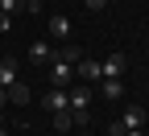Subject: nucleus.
I'll return each instance as SVG.
<instances>
[{
	"label": "nucleus",
	"instance_id": "1",
	"mask_svg": "<svg viewBox=\"0 0 149 136\" xmlns=\"http://www.w3.org/2000/svg\"><path fill=\"white\" fill-rule=\"evenodd\" d=\"M50 83L58 87V91H70V87H74V66L62 62L58 54H54V62H50Z\"/></svg>",
	"mask_w": 149,
	"mask_h": 136
},
{
	"label": "nucleus",
	"instance_id": "2",
	"mask_svg": "<svg viewBox=\"0 0 149 136\" xmlns=\"http://www.w3.org/2000/svg\"><path fill=\"white\" fill-rule=\"evenodd\" d=\"M74 79L87 83V87H100V83H104V66L95 62V58H83V62L74 66Z\"/></svg>",
	"mask_w": 149,
	"mask_h": 136
},
{
	"label": "nucleus",
	"instance_id": "3",
	"mask_svg": "<svg viewBox=\"0 0 149 136\" xmlns=\"http://www.w3.org/2000/svg\"><path fill=\"white\" fill-rule=\"evenodd\" d=\"M29 62H33V66H50V62H54V46L46 41V37H37V41L29 46Z\"/></svg>",
	"mask_w": 149,
	"mask_h": 136
},
{
	"label": "nucleus",
	"instance_id": "4",
	"mask_svg": "<svg viewBox=\"0 0 149 136\" xmlns=\"http://www.w3.org/2000/svg\"><path fill=\"white\" fill-rule=\"evenodd\" d=\"M66 99H70V111H87V107H91V87H87V83H74V87L66 91Z\"/></svg>",
	"mask_w": 149,
	"mask_h": 136
},
{
	"label": "nucleus",
	"instance_id": "5",
	"mask_svg": "<svg viewBox=\"0 0 149 136\" xmlns=\"http://www.w3.org/2000/svg\"><path fill=\"white\" fill-rule=\"evenodd\" d=\"M42 107L54 115V111H70V99H66V91H58V87H50L46 91V99H42Z\"/></svg>",
	"mask_w": 149,
	"mask_h": 136
},
{
	"label": "nucleus",
	"instance_id": "6",
	"mask_svg": "<svg viewBox=\"0 0 149 136\" xmlns=\"http://www.w3.org/2000/svg\"><path fill=\"white\" fill-rule=\"evenodd\" d=\"M120 128H124V132L145 128V107H141V103H128V107H124V120H120Z\"/></svg>",
	"mask_w": 149,
	"mask_h": 136
},
{
	"label": "nucleus",
	"instance_id": "7",
	"mask_svg": "<svg viewBox=\"0 0 149 136\" xmlns=\"http://www.w3.org/2000/svg\"><path fill=\"white\" fill-rule=\"evenodd\" d=\"M100 66H104V79H124V54H108Z\"/></svg>",
	"mask_w": 149,
	"mask_h": 136
},
{
	"label": "nucleus",
	"instance_id": "8",
	"mask_svg": "<svg viewBox=\"0 0 149 136\" xmlns=\"http://www.w3.org/2000/svg\"><path fill=\"white\" fill-rule=\"evenodd\" d=\"M17 83V58H0V87H13Z\"/></svg>",
	"mask_w": 149,
	"mask_h": 136
},
{
	"label": "nucleus",
	"instance_id": "9",
	"mask_svg": "<svg viewBox=\"0 0 149 136\" xmlns=\"http://www.w3.org/2000/svg\"><path fill=\"white\" fill-rule=\"evenodd\" d=\"M100 95H104V99H112V103H116L120 95H124V79H104V83H100Z\"/></svg>",
	"mask_w": 149,
	"mask_h": 136
},
{
	"label": "nucleus",
	"instance_id": "10",
	"mask_svg": "<svg viewBox=\"0 0 149 136\" xmlns=\"http://www.w3.org/2000/svg\"><path fill=\"white\" fill-rule=\"evenodd\" d=\"M8 103H29V83L17 79V83L8 87Z\"/></svg>",
	"mask_w": 149,
	"mask_h": 136
},
{
	"label": "nucleus",
	"instance_id": "11",
	"mask_svg": "<svg viewBox=\"0 0 149 136\" xmlns=\"http://www.w3.org/2000/svg\"><path fill=\"white\" fill-rule=\"evenodd\" d=\"M50 33H54V37H66V33H70V21H66L62 12H58V17H50Z\"/></svg>",
	"mask_w": 149,
	"mask_h": 136
},
{
	"label": "nucleus",
	"instance_id": "12",
	"mask_svg": "<svg viewBox=\"0 0 149 136\" xmlns=\"http://www.w3.org/2000/svg\"><path fill=\"white\" fill-rule=\"evenodd\" d=\"M54 128H58V132H70L74 128V111H54Z\"/></svg>",
	"mask_w": 149,
	"mask_h": 136
},
{
	"label": "nucleus",
	"instance_id": "13",
	"mask_svg": "<svg viewBox=\"0 0 149 136\" xmlns=\"http://www.w3.org/2000/svg\"><path fill=\"white\" fill-rule=\"evenodd\" d=\"M58 58H62V62H70V66H79V62H83L79 46H62V50H58Z\"/></svg>",
	"mask_w": 149,
	"mask_h": 136
},
{
	"label": "nucleus",
	"instance_id": "14",
	"mask_svg": "<svg viewBox=\"0 0 149 136\" xmlns=\"http://www.w3.org/2000/svg\"><path fill=\"white\" fill-rule=\"evenodd\" d=\"M25 4H21V0H0V12H4V17H13V12H21Z\"/></svg>",
	"mask_w": 149,
	"mask_h": 136
},
{
	"label": "nucleus",
	"instance_id": "15",
	"mask_svg": "<svg viewBox=\"0 0 149 136\" xmlns=\"http://www.w3.org/2000/svg\"><path fill=\"white\" fill-rule=\"evenodd\" d=\"M83 4H87L91 12H100V8H108V0H83Z\"/></svg>",
	"mask_w": 149,
	"mask_h": 136
},
{
	"label": "nucleus",
	"instance_id": "16",
	"mask_svg": "<svg viewBox=\"0 0 149 136\" xmlns=\"http://www.w3.org/2000/svg\"><path fill=\"white\" fill-rule=\"evenodd\" d=\"M25 4V12H42V0H21Z\"/></svg>",
	"mask_w": 149,
	"mask_h": 136
},
{
	"label": "nucleus",
	"instance_id": "17",
	"mask_svg": "<svg viewBox=\"0 0 149 136\" xmlns=\"http://www.w3.org/2000/svg\"><path fill=\"white\" fill-rule=\"evenodd\" d=\"M13 29V17H4V12H0V33H8Z\"/></svg>",
	"mask_w": 149,
	"mask_h": 136
},
{
	"label": "nucleus",
	"instance_id": "18",
	"mask_svg": "<svg viewBox=\"0 0 149 136\" xmlns=\"http://www.w3.org/2000/svg\"><path fill=\"white\" fill-rule=\"evenodd\" d=\"M4 103H8V91H4V87H0V107H4Z\"/></svg>",
	"mask_w": 149,
	"mask_h": 136
},
{
	"label": "nucleus",
	"instance_id": "19",
	"mask_svg": "<svg viewBox=\"0 0 149 136\" xmlns=\"http://www.w3.org/2000/svg\"><path fill=\"white\" fill-rule=\"evenodd\" d=\"M124 136H145V128H133V132H124Z\"/></svg>",
	"mask_w": 149,
	"mask_h": 136
},
{
	"label": "nucleus",
	"instance_id": "20",
	"mask_svg": "<svg viewBox=\"0 0 149 136\" xmlns=\"http://www.w3.org/2000/svg\"><path fill=\"white\" fill-rule=\"evenodd\" d=\"M0 136H8V128H0Z\"/></svg>",
	"mask_w": 149,
	"mask_h": 136
},
{
	"label": "nucleus",
	"instance_id": "21",
	"mask_svg": "<svg viewBox=\"0 0 149 136\" xmlns=\"http://www.w3.org/2000/svg\"><path fill=\"white\" fill-rule=\"evenodd\" d=\"M83 136H91V132H83Z\"/></svg>",
	"mask_w": 149,
	"mask_h": 136
}]
</instances>
